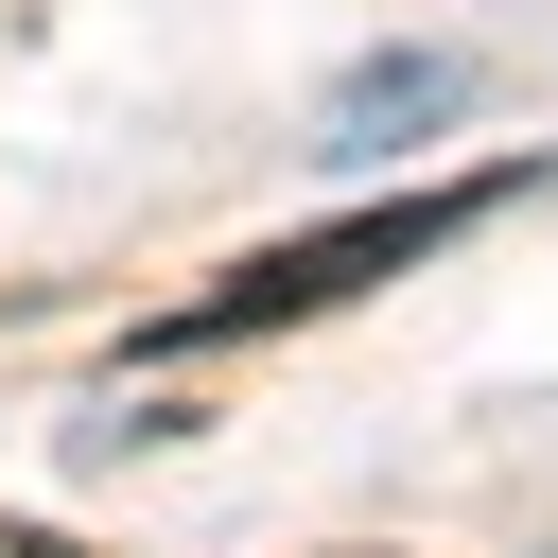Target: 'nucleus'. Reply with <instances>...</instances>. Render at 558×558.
I'll use <instances>...</instances> for the list:
<instances>
[{
  "label": "nucleus",
  "instance_id": "nucleus-1",
  "mask_svg": "<svg viewBox=\"0 0 558 558\" xmlns=\"http://www.w3.org/2000/svg\"><path fill=\"white\" fill-rule=\"evenodd\" d=\"M523 174H471V192H401V209H349V227H314V244H262V262H227L209 296H174L140 349H227V331H296V314H331V296H366V279H401V262H436L453 227H488Z\"/></svg>",
  "mask_w": 558,
  "mask_h": 558
},
{
  "label": "nucleus",
  "instance_id": "nucleus-2",
  "mask_svg": "<svg viewBox=\"0 0 558 558\" xmlns=\"http://www.w3.org/2000/svg\"><path fill=\"white\" fill-rule=\"evenodd\" d=\"M453 87H471V70H453V52H384V70H349V87H331V157H366V140H384V122H436V105H453Z\"/></svg>",
  "mask_w": 558,
  "mask_h": 558
},
{
  "label": "nucleus",
  "instance_id": "nucleus-3",
  "mask_svg": "<svg viewBox=\"0 0 558 558\" xmlns=\"http://www.w3.org/2000/svg\"><path fill=\"white\" fill-rule=\"evenodd\" d=\"M0 558H70V541H52V523H0Z\"/></svg>",
  "mask_w": 558,
  "mask_h": 558
}]
</instances>
